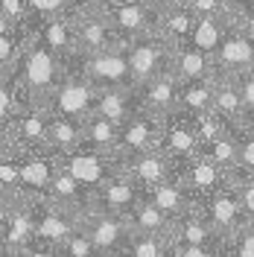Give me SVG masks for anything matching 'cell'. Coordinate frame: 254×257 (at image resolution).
<instances>
[{"label":"cell","mask_w":254,"mask_h":257,"mask_svg":"<svg viewBox=\"0 0 254 257\" xmlns=\"http://www.w3.org/2000/svg\"><path fill=\"white\" fill-rule=\"evenodd\" d=\"M21 73H24V94L32 99V105H44L47 96L56 91V85L64 79V59L50 50L44 41H35L21 56Z\"/></svg>","instance_id":"6da1fadb"},{"label":"cell","mask_w":254,"mask_h":257,"mask_svg":"<svg viewBox=\"0 0 254 257\" xmlns=\"http://www.w3.org/2000/svg\"><path fill=\"white\" fill-rule=\"evenodd\" d=\"M59 167L64 173H70L79 184H85L88 190H96L108 178L123 173V158L117 152H102V149H94L88 144H79L76 149L59 155Z\"/></svg>","instance_id":"7a4b0ae2"},{"label":"cell","mask_w":254,"mask_h":257,"mask_svg":"<svg viewBox=\"0 0 254 257\" xmlns=\"http://www.w3.org/2000/svg\"><path fill=\"white\" fill-rule=\"evenodd\" d=\"M126 44L129 41H120L117 47L102 50V53H91V56H85V53L76 50L79 53V67L70 70V73H82L96 91L99 88H138L135 79H132Z\"/></svg>","instance_id":"3957f363"},{"label":"cell","mask_w":254,"mask_h":257,"mask_svg":"<svg viewBox=\"0 0 254 257\" xmlns=\"http://www.w3.org/2000/svg\"><path fill=\"white\" fill-rule=\"evenodd\" d=\"M126 56H129V67H132V79L135 85H143L152 76H158L164 70H173L175 62V44L167 41L161 32H146L141 38L129 41L126 44Z\"/></svg>","instance_id":"277c9868"},{"label":"cell","mask_w":254,"mask_h":257,"mask_svg":"<svg viewBox=\"0 0 254 257\" xmlns=\"http://www.w3.org/2000/svg\"><path fill=\"white\" fill-rule=\"evenodd\" d=\"M161 126H164V117L149 111L146 105H141L126 123H120V138H117V149L114 152L126 164V158H135V155H141L146 149H155L161 141Z\"/></svg>","instance_id":"5b68a950"},{"label":"cell","mask_w":254,"mask_h":257,"mask_svg":"<svg viewBox=\"0 0 254 257\" xmlns=\"http://www.w3.org/2000/svg\"><path fill=\"white\" fill-rule=\"evenodd\" d=\"M158 149L175 164V173H178L187 161L199 158V135H196V128H193L190 114L173 111V114L164 117Z\"/></svg>","instance_id":"8992f818"},{"label":"cell","mask_w":254,"mask_h":257,"mask_svg":"<svg viewBox=\"0 0 254 257\" xmlns=\"http://www.w3.org/2000/svg\"><path fill=\"white\" fill-rule=\"evenodd\" d=\"M79 225L88 231V237L94 240L96 248L108 257L123 254L129 234H132V225H129L126 216L111 213V210H99V208H91L88 213H82Z\"/></svg>","instance_id":"52a82bcc"},{"label":"cell","mask_w":254,"mask_h":257,"mask_svg":"<svg viewBox=\"0 0 254 257\" xmlns=\"http://www.w3.org/2000/svg\"><path fill=\"white\" fill-rule=\"evenodd\" d=\"M94 99H96V88L85 79L82 73H67L56 91L47 96L44 108L50 114H64V117H88L94 111Z\"/></svg>","instance_id":"ba28073f"},{"label":"cell","mask_w":254,"mask_h":257,"mask_svg":"<svg viewBox=\"0 0 254 257\" xmlns=\"http://www.w3.org/2000/svg\"><path fill=\"white\" fill-rule=\"evenodd\" d=\"M254 67V44L239 32L228 12V32H225L219 50L213 53V76L216 79H234L239 73Z\"/></svg>","instance_id":"9c48e42d"},{"label":"cell","mask_w":254,"mask_h":257,"mask_svg":"<svg viewBox=\"0 0 254 257\" xmlns=\"http://www.w3.org/2000/svg\"><path fill=\"white\" fill-rule=\"evenodd\" d=\"M59 173V152L53 149H30L18 164V187L27 199H44Z\"/></svg>","instance_id":"30bf717a"},{"label":"cell","mask_w":254,"mask_h":257,"mask_svg":"<svg viewBox=\"0 0 254 257\" xmlns=\"http://www.w3.org/2000/svg\"><path fill=\"white\" fill-rule=\"evenodd\" d=\"M105 15L120 41H135L146 32H152L158 24V12L149 9L143 0H114L111 6H105Z\"/></svg>","instance_id":"8fae6325"},{"label":"cell","mask_w":254,"mask_h":257,"mask_svg":"<svg viewBox=\"0 0 254 257\" xmlns=\"http://www.w3.org/2000/svg\"><path fill=\"white\" fill-rule=\"evenodd\" d=\"M196 208L202 210V216H205L219 234H234L237 228H242V225L248 222L245 213H242V205H239L237 187H234L231 181L222 184L216 193H210L207 199H202Z\"/></svg>","instance_id":"7c38bea8"},{"label":"cell","mask_w":254,"mask_h":257,"mask_svg":"<svg viewBox=\"0 0 254 257\" xmlns=\"http://www.w3.org/2000/svg\"><path fill=\"white\" fill-rule=\"evenodd\" d=\"M175 176L181 178V184L187 187V193L193 196L196 205H199L202 199H207L210 193H216L222 184H228V170L219 167V164H213V161L202 158V155L187 161Z\"/></svg>","instance_id":"4fadbf2b"},{"label":"cell","mask_w":254,"mask_h":257,"mask_svg":"<svg viewBox=\"0 0 254 257\" xmlns=\"http://www.w3.org/2000/svg\"><path fill=\"white\" fill-rule=\"evenodd\" d=\"M141 199H143V187H138L126 173H120V176L108 178L102 187H96L94 190V205H91V208L111 210V213L129 216Z\"/></svg>","instance_id":"5bb4252c"},{"label":"cell","mask_w":254,"mask_h":257,"mask_svg":"<svg viewBox=\"0 0 254 257\" xmlns=\"http://www.w3.org/2000/svg\"><path fill=\"white\" fill-rule=\"evenodd\" d=\"M123 173H126L138 187L149 190V187H155V184H161V181H167V178L175 176V164L155 146V149H146V152L135 155V158H126Z\"/></svg>","instance_id":"9a60e30c"},{"label":"cell","mask_w":254,"mask_h":257,"mask_svg":"<svg viewBox=\"0 0 254 257\" xmlns=\"http://www.w3.org/2000/svg\"><path fill=\"white\" fill-rule=\"evenodd\" d=\"M178 88H181L178 73H175V70H164L158 76H152L149 82L138 85L141 105H146L149 111L161 114V117H167V114H173L175 105H178Z\"/></svg>","instance_id":"2e32d148"},{"label":"cell","mask_w":254,"mask_h":257,"mask_svg":"<svg viewBox=\"0 0 254 257\" xmlns=\"http://www.w3.org/2000/svg\"><path fill=\"white\" fill-rule=\"evenodd\" d=\"M222 237L225 234H219L213 225L207 222L199 208H193L190 213L178 216L173 222V228H170V242L173 245H213Z\"/></svg>","instance_id":"e0dca14e"},{"label":"cell","mask_w":254,"mask_h":257,"mask_svg":"<svg viewBox=\"0 0 254 257\" xmlns=\"http://www.w3.org/2000/svg\"><path fill=\"white\" fill-rule=\"evenodd\" d=\"M143 199L152 202L155 208H161L170 219H178V216H184V213H190V210L196 208L193 196L187 193V187L181 184L178 176L167 178V181H161V184L149 187V190H143Z\"/></svg>","instance_id":"ac0fdd59"},{"label":"cell","mask_w":254,"mask_h":257,"mask_svg":"<svg viewBox=\"0 0 254 257\" xmlns=\"http://www.w3.org/2000/svg\"><path fill=\"white\" fill-rule=\"evenodd\" d=\"M141 108L138 88H99L94 99V114L108 117L111 123H126L132 114Z\"/></svg>","instance_id":"d6986e66"},{"label":"cell","mask_w":254,"mask_h":257,"mask_svg":"<svg viewBox=\"0 0 254 257\" xmlns=\"http://www.w3.org/2000/svg\"><path fill=\"white\" fill-rule=\"evenodd\" d=\"M225 32H228V12L225 15H196V24H193L187 44H193L196 50H202L213 59V53L222 44Z\"/></svg>","instance_id":"ffe728a7"},{"label":"cell","mask_w":254,"mask_h":257,"mask_svg":"<svg viewBox=\"0 0 254 257\" xmlns=\"http://www.w3.org/2000/svg\"><path fill=\"white\" fill-rule=\"evenodd\" d=\"M85 138V120L82 117H64V114H50V135L47 149L53 152H70L76 149Z\"/></svg>","instance_id":"44dd1931"},{"label":"cell","mask_w":254,"mask_h":257,"mask_svg":"<svg viewBox=\"0 0 254 257\" xmlns=\"http://www.w3.org/2000/svg\"><path fill=\"white\" fill-rule=\"evenodd\" d=\"M213 94H216V76H210V79L181 82L175 111H184V114H190V117H196V114L213 108Z\"/></svg>","instance_id":"7402d4cb"},{"label":"cell","mask_w":254,"mask_h":257,"mask_svg":"<svg viewBox=\"0 0 254 257\" xmlns=\"http://www.w3.org/2000/svg\"><path fill=\"white\" fill-rule=\"evenodd\" d=\"M15 135L27 149H47V135H50V111L44 105H30L27 114L18 120Z\"/></svg>","instance_id":"603a6c76"},{"label":"cell","mask_w":254,"mask_h":257,"mask_svg":"<svg viewBox=\"0 0 254 257\" xmlns=\"http://www.w3.org/2000/svg\"><path fill=\"white\" fill-rule=\"evenodd\" d=\"M173 70L178 73L181 82H190V79H210L213 76V59L196 50L193 44H181L175 47V62H173Z\"/></svg>","instance_id":"cb8c5ba5"},{"label":"cell","mask_w":254,"mask_h":257,"mask_svg":"<svg viewBox=\"0 0 254 257\" xmlns=\"http://www.w3.org/2000/svg\"><path fill=\"white\" fill-rule=\"evenodd\" d=\"M193 24H196V15L181 3L175 9H167V12H158V24H155V32H161L167 41H173L175 47L187 44L190 41Z\"/></svg>","instance_id":"d4e9b609"},{"label":"cell","mask_w":254,"mask_h":257,"mask_svg":"<svg viewBox=\"0 0 254 257\" xmlns=\"http://www.w3.org/2000/svg\"><path fill=\"white\" fill-rule=\"evenodd\" d=\"M213 111L225 117L231 126L242 123L245 117V99L239 91L237 79H216V94H213Z\"/></svg>","instance_id":"484cf974"},{"label":"cell","mask_w":254,"mask_h":257,"mask_svg":"<svg viewBox=\"0 0 254 257\" xmlns=\"http://www.w3.org/2000/svg\"><path fill=\"white\" fill-rule=\"evenodd\" d=\"M129 225L135 228V231H146V234H164V237H170V228H173L175 219H170L167 213L161 208H155L152 202H146V199H141L138 205H135V210L126 216Z\"/></svg>","instance_id":"4316f807"},{"label":"cell","mask_w":254,"mask_h":257,"mask_svg":"<svg viewBox=\"0 0 254 257\" xmlns=\"http://www.w3.org/2000/svg\"><path fill=\"white\" fill-rule=\"evenodd\" d=\"M117 138H120V126L111 123L108 117L94 114V111L85 117V138H82V144L102 149V152H114L117 149Z\"/></svg>","instance_id":"83f0119b"},{"label":"cell","mask_w":254,"mask_h":257,"mask_svg":"<svg viewBox=\"0 0 254 257\" xmlns=\"http://www.w3.org/2000/svg\"><path fill=\"white\" fill-rule=\"evenodd\" d=\"M38 41H44L50 50H56L59 56H67V53H73L76 50V35H73V21L67 15L62 18H50L44 21V27H41V35H38Z\"/></svg>","instance_id":"f1b7e54d"},{"label":"cell","mask_w":254,"mask_h":257,"mask_svg":"<svg viewBox=\"0 0 254 257\" xmlns=\"http://www.w3.org/2000/svg\"><path fill=\"white\" fill-rule=\"evenodd\" d=\"M199 155L207 158V161H213V164H219V167H225V170H234V167L239 164V146H237L234 128H228L225 135H219V138L202 144L199 146Z\"/></svg>","instance_id":"f546056e"},{"label":"cell","mask_w":254,"mask_h":257,"mask_svg":"<svg viewBox=\"0 0 254 257\" xmlns=\"http://www.w3.org/2000/svg\"><path fill=\"white\" fill-rule=\"evenodd\" d=\"M123 257H170V237L146 234V231H135L132 228L129 242L123 248Z\"/></svg>","instance_id":"4dcf8cb0"},{"label":"cell","mask_w":254,"mask_h":257,"mask_svg":"<svg viewBox=\"0 0 254 257\" xmlns=\"http://www.w3.org/2000/svg\"><path fill=\"white\" fill-rule=\"evenodd\" d=\"M193 128H196V135H199V146H202V144H207V141H213V138L225 135L228 128H234V126H231L225 117H219L213 108H207V111H202V114L193 117Z\"/></svg>","instance_id":"1f68e13d"},{"label":"cell","mask_w":254,"mask_h":257,"mask_svg":"<svg viewBox=\"0 0 254 257\" xmlns=\"http://www.w3.org/2000/svg\"><path fill=\"white\" fill-rule=\"evenodd\" d=\"M228 181L237 187V196H239V205H242L245 219L254 222V176L245 173L242 167H234V170H228Z\"/></svg>","instance_id":"d6a6232c"},{"label":"cell","mask_w":254,"mask_h":257,"mask_svg":"<svg viewBox=\"0 0 254 257\" xmlns=\"http://www.w3.org/2000/svg\"><path fill=\"white\" fill-rule=\"evenodd\" d=\"M225 257H254V222L225 234Z\"/></svg>","instance_id":"836d02e7"},{"label":"cell","mask_w":254,"mask_h":257,"mask_svg":"<svg viewBox=\"0 0 254 257\" xmlns=\"http://www.w3.org/2000/svg\"><path fill=\"white\" fill-rule=\"evenodd\" d=\"M62 257H108V254H102V251L96 248L94 240L88 237V231L79 225V228L62 242Z\"/></svg>","instance_id":"e575fe53"},{"label":"cell","mask_w":254,"mask_h":257,"mask_svg":"<svg viewBox=\"0 0 254 257\" xmlns=\"http://www.w3.org/2000/svg\"><path fill=\"white\" fill-rule=\"evenodd\" d=\"M234 135H237V146H239V164L245 173L254 176V123H237L234 126Z\"/></svg>","instance_id":"d590c367"},{"label":"cell","mask_w":254,"mask_h":257,"mask_svg":"<svg viewBox=\"0 0 254 257\" xmlns=\"http://www.w3.org/2000/svg\"><path fill=\"white\" fill-rule=\"evenodd\" d=\"M73 0H27V9H30V18H41V21H50V18H62L70 12Z\"/></svg>","instance_id":"8d00e7d4"},{"label":"cell","mask_w":254,"mask_h":257,"mask_svg":"<svg viewBox=\"0 0 254 257\" xmlns=\"http://www.w3.org/2000/svg\"><path fill=\"white\" fill-rule=\"evenodd\" d=\"M170 257H225V237L213 245H173L170 242Z\"/></svg>","instance_id":"74e56055"},{"label":"cell","mask_w":254,"mask_h":257,"mask_svg":"<svg viewBox=\"0 0 254 257\" xmlns=\"http://www.w3.org/2000/svg\"><path fill=\"white\" fill-rule=\"evenodd\" d=\"M184 6L193 15H225L231 9L228 0H184Z\"/></svg>","instance_id":"f35d334b"},{"label":"cell","mask_w":254,"mask_h":257,"mask_svg":"<svg viewBox=\"0 0 254 257\" xmlns=\"http://www.w3.org/2000/svg\"><path fill=\"white\" fill-rule=\"evenodd\" d=\"M228 12H231V21L239 27V32L254 44V6L251 9H228Z\"/></svg>","instance_id":"ab89813d"},{"label":"cell","mask_w":254,"mask_h":257,"mask_svg":"<svg viewBox=\"0 0 254 257\" xmlns=\"http://www.w3.org/2000/svg\"><path fill=\"white\" fill-rule=\"evenodd\" d=\"M12 111H15V94L6 82V73H0V123H6Z\"/></svg>","instance_id":"60d3db41"},{"label":"cell","mask_w":254,"mask_h":257,"mask_svg":"<svg viewBox=\"0 0 254 257\" xmlns=\"http://www.w3.org/2000/svg\"><path fill=\"white\" fill-rule=\"evenodd\" d=\"M18 59V38L15 35H0V73Z\"/></svg>","instance_id":"b9f144b4"},{"label":"cell","mask_w":254,"mask_h":257,"mask_svg":"<svg viewBox=\"0 0 254 257\" xmlns=\"http://www.w3.org/2000/svg\"><path fill=\"white\" fill-rule=\"evenodd\" d=\"M21 257H62V245H50V242H41V240H32Z\"/></svg>","instance_id":"7bdbcfd3"},{"label":"cell","mask_w":254,"mask_h":257,"mask_svg":"<svg viewBox=\"0 0 254 257\" xmlns=\"http://www.w3.org/2000/svg\"><path fill=\"white\" fill-rule=\"evenodd\" d=\"M0 12H6L12 21H24V18L30 15L27 0H0Z\"/></svg>","instance_id":"ee69618b"},{"label":"cell","mask_w":254,"mask_h":257,"mask_svg":"<svg viewBox=\"0 0 254 257\" xmlns=\"http://www.w3.org/2000/svg\"><path fill=\"white\" fill-rule=\"evenodd\" d=\"M12 213V202H9V187H0V234L6 228V219Z\"/></svg>","instance_id":"f6af8a7d"},{"label":"cell","mask_w":254,"mask_h":257,"mask_svg":"<svg viewBox=\"0 0 254 257\" xmlns=\"http://www.w3.org/2000/svg\"><path fill=\"white\" fill-rule=\"evenodd\" d=\"M149 9H155V12H167V9H175V6H181L184 0H143Z\"/></svg>","instance_id":"bcb514c9"},{"label":"cell","mask_w":254,"mask_h":257,"mask_svg":"<svg viewBox=\"0 0 254 257\" xmlns=\"http://www.w3.org/2000/svg\"><path fill=\"white\" fill-rule=\"evenodd\" d=\"M15 24L18 21H12L6 12H0V35H15Z\"/></svg>","instance_id":"7dc6e473"},{"label":"cell","mask_w":254,"mask_h":257,"mask_svg":"<svg viewBox=\"0 0 254 257\" xmlns=\"http://www.w3.org/2000/svg\"><path fill=\"white\" fill-rule=\"evenodd\" d=\"M231 3V9H251L254 0H228Z\"/></svg>","instance_id":"c3c4849f"},{"label":"cell","mask_w":254,"mask_h":257,"mask_svg":"<svg viewBox=\"0 0 254 257\" xmlns=\"http://www.w3.org/2000/svg\"><path fill=\"white\" fill-rule=\"evenodd\" d=\"M85 3H91V6H96V9H105V6H111L114 0H85Z\"/></svg>","instance_id":"681fc988"},{"label":"cell","mask_w":254,"mask_h":257,"mask_svg":"<svg viewBox=\"0 0 254 257\" xmlns=\"http://www.w3.org/2000/svg\"><path fill=\"white\" fill-rule=\"evenodd\" d=\"M114 257H123V254H114Z\"/></svg>","instance_id":"f907efd6"},{"label":"cell","mask_w":254,"mask_h":257,"mask_svg":"<svg viewBox=\"0 0 254 257\" xmlns=\"http://www.w3.org/2000/svg\"><path fill=\"white\" fill-rule=\"evenodd\" d=\"M0 248H3V242H0Z\"/></svg>","instance_id":"816d5d0a"}]
</instances>
